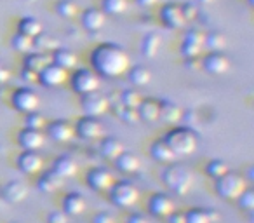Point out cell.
<instances>
[{
  "label": "cell",
  "mask_w": 254,
  "mask_h": 223,
  "mask_svg": "<svg viewBox=\"0 0 254 223\" xmlns=\"http://www.w3.org/2000/svg\"><path fill=\"white\" fill-rule=\"evenodd\" d=\"M92 67L105 77H119L129 68V56L115 44H101L92 53Z\"/></svg>",
  "instance_id": "6da1fadb"
},
{
  "label": "cell",
  "mask_w": 254,
  "mask_h": 223,
  "mask_svg": "<svg viewBox=\"0 0 254 223\" xmlns=\"http://www.w3.org/2000/svg\"><path fill=\"white\" fill-rule=\"evenodd\" d=\"M164 142L176 155H188L197 149V136L187 128H176L166 136Z\"/></svg>",
  "instance_id": "7a4b0ae2"
},
{
  "label": "cell",
  "mask_w": 254,
  "mask_h": 223,
  "mask_svg": "<svg viewBox=\"0 0 254 223\" xmlns=\"http://www.w3.org/2000/svg\"><path fill=\"white\" fill-rule=\"evenodd\" d=\"M164 181L166 185L176 194H187L191 188V183H193V176L188 169H185L183 166H174L169 167V169L164 173Z\"/></svg>",
  "instance_id": "3957f363"
},
{
  "label": "cell",
  "mask_w": 254,
  "mask_h": 223,
  "mask_svg": "<svg viewBox=\"0 0 254 223\" xmlns=\"http://www.w3.org/2000/svg\"><path fill=\"white\" fill-rule=\"evenodd\" d=\"M216 190L221 197L225 199H239L240 194L246 190V180L240 174L235 173H225L218 178Z\"/></svg>",
  "instance_id": "277c9868"
},
{
  "label": "cell",
  "mask_w": 254,
  "mask_h": 223,
  "mask_svg": "<svg viewBox=\"0 0 254 223\" xmlns=\"http://www.w3.org/2000/svg\"><path fill=\"white\" fill-rule=\"evenodd\" d=\"M112 201L120 208H129L138 201V190L129 181H120L113 187L112 190Z\"/></svg>",
  "instance_id": "5b68a950"
},
{
  "label": "cell",
  "mask_w": 254,
  "mask_h": 223,
  "mask_svg": "<svg viewBox=\"0 0 254 223\" xmlns=\"http://www.w3.org/2000/svg\"><path fill=\"white\" fill-rule=\"evenodd\" d=\"M71 85L80 94H87V92H92L98 89L99 78L92 70H78L75 72L73 78H71Z\"/></svg>",
  "instance_id": "8992f818"
},
{
  "label": "cell",
  "mask_w": 254,
  "mask_h": 223,
  "mask_svg": "<svg viewBox=\"0 0 254 223\" xmlns=\"http://www.w3.org/2000/svg\"><path fill=\"white\" fill-rule=\"evenodd\" d=\"M82 108H84L85 114L91 115V117H98V115H101L106 112V108H108V101H106L105 96H101L96 91H92V92L84 94V98H82Z\"/></svg>",
  "instance_id": "52a82bcc"
},
{
  "label": "cell",
  "mask_w": 254,
  "mask_h": 223,
  "mask_svg": "<svg viewBox=\"0 0 254 223\" xmlns=\"http://www.w3.org/2000/svg\"><path fill=\"white\" fill-rule=\"evenodd\" d=\"M160 16H162L164 25L169 26V28H183L185 21H187L183 5L180 4H166L160 11Z\"/></svg>",
  "instance_id": "ba28073f"
},
{
  "label": "cell",
  "mask_w": 254,
  "mask_h": 223,
  "mask_svg": "<svg viewBox=\"0 0 254 223\" xmlns=\"http://www.w3.org/2000/svg\"><path fill=\"white\" fill-rule=\"evenodd\" d=\"M12 103L19 112H35L37 106H39V96L32 91V89H18L12 96Z\"/></svg>",
  "instance_id": "9c48e42d"
},
{
  "label": "cell",
  "mask_w": 254,
  "mask_h": 223,
  "mask_svg": "<svg viewBox=\"0 0 254 223\" xmlns=\"http://www.w3.org/2000/svg\"><path fill=\"white\" fill-rule=\"evenodd\" d=\"M39 80L42 82L44 85H47V87H58V85H61L66 80V70L51 61V63L39 74Z\"/></svg>",
  "instance_id": "30bf717a"
},
{
  "label": "cell",
  "mask_w": 254,
  "mask_h": 223,
  "mask_svg": "<svg viewBox=\"0 0 254 223\" xmlns=\"http://www.w3.org/2000/svg\"><path fill=\"white\" fill-rule=\"evenodd\" d=\"M103 133L101 122L96 117H91V115H85L80 121L77 122V135L82 136L85 140H96L99 138Z\"/></svg>",
  "instance_id": "8fae6325"
},
{
  "label": "cell",
  "mask_w": 254,
  "mask_h": 223,
  "mask_svg": "<svg viewBox=\"0 0 254 223\" xmlns=\"http://www.w3.org/2000/svg\"><path fill=\"white\" fill-rule=\"evenodd\" d=\"M204 67L209 74L221 75V74H225V72H228L230 61H228V58L221 53V51H212L209 56H205Z\"/></svg>",
  "instance_id": "7c38bea8"
},
{
  "label": "cell",
  "mask_w": 254,
  "mask_h": 223,
  "mask_svg": "<svg viewBox=\"0 0 254 223\" xmlns=\"http://www.w3.org/2000/svg\"><path fill=\"white\" fill-rule=\"evenodd\" d=\"M204 39L205 37L202 35L200 32L197 30H191V32L187 33L183 40V46H181V51H183L185 56L188 58H197L198 53H200L202 46H204Z\"/></svg>",
  "instance_id": "4fadbf2b"
},
{
  "label": "cell",
  "mask_w": 254,
  "mask_h": 223,
  "mask_svg": "<svg viewBox=\"0 0 254 223\" xmlns=\"http://www.w3.org/2000/svg\"><path fill=\"white\" fill-rule=\"evenodd\" d=\"M87 183L91 188H94V190L101 192V190H106V188H110L113 185V176L110 171L103 169V167H96V169H92L91 173H89L87 176Z\"/></svg>",
  "instance_id": "5bb4252c"
},
{
  "label": "cell",
  "mask_w": 254,
  "mask_h": 223,
  "mask_svg": "<svg viewBox=\"0 0 254 223\" xmlns=\"http://www.w3.org/2000/svg\"><path fill=\"white\" fill-rule=\"evenodd\" d=\"M82 23L87 30L91 32H98L105 26L106 23V14L101 11V9H87V11L82 14Z\"/></svg>",
  "instance_id": "9a60e30c"
},
{
  "label": "cell",
  "mask_w": 254,
  "mask_h": 223,
  "mask_svg": "<svg viewBox=\"0 0 254 223\" xmlns=\"http://www.w3.org/2000/svg\"><path fill=\"white\" fill-rule=\"evenodd\" d=\"M19 143L26 150H37L44 145V135L39 129L26 128L25 131L19 133Z\"/></svg>",
  "instance_id": "2e32d148"
},
{
  "label": "cell",
  "mask_w": 254,
  "mask_h": 223,
  "mask_svg": "<svg viewBox=\"0 0 254 223\" xmlns=\"http://www.w3.org/2000/svg\"><path fill=\"white\" fill-rule=\"evenodd\" d=\"M18 166L23 173L35 174L37 171H40V167H42V159H40V155H37L33 150H26L18 159Z\"/></svg>",
  "instance_id": "e0dca14e"
},
{
  "label": "cell",
  "mask_w": 254,
  "mask_h": 223,
  "mask_svg": "<svg viewBox=\"0 0 254 223\" xmlns=\"http://www.w3.org/2000/svg\"><path fill=\"white\" fill-rule=\"evenodd\" d=\"M47 133L53 140L56 142H68L73 136V128H71L70 122L66 121H56L47 128Z\"/></svg>",
  "instance_id": "ac0fdd59"
},
{
  "label": "cell",
  "mask_w": 254,
  "mask_h": 223,
  "mask_svg": "<svg viewBox=\"0 0 254 223\" xmlns=\"http://www.w3.org/2000/svg\"><path fill=\"white\" fill-rule=\"evenodd\" d=\"M150 209H152L153 215L157 216H169L174 211V204L167 195L164 194H157L152 197L150 201Z\"/></svg>",
  "instance_id": "d6986e66"
},
{
  "label": "cell",
  "mask_w": 254,
  "mask_h": 223,
  "mask_svg": "<svg viewBox=\"0 0 254 223\" xmlns=\"http://www.w3.org/2000/svg\"><path fill=\"white\" fill-rule=\"evenodd\" d=\"M159 101L155 99H141L138 105V117H141L145 122H153L159 119Z\"/></svg>",
  "instance_id": "ffe728a7"
},
{
  "label": "cell",
  "mask_w": 254,
  "mask_h": 223,
  "mask_svg": "<svg viewBox=\"0 0 254 223\" xmlns=\"http://www.w3.org/2000/svg\"><path fill=\"white\" fill-rule=\"evenodd\" d=\"M159 117L162 119L167 124H176L181 117H183V112H181L180 106H176L174 103H160L159 105Z\"/></svg>",
  "instance_id": "44dd1931"
},
{
  "label": "cell",
  "mask_w": 254,
  "mask_h": 223,
  "mask_svg": "<svg viewBox=\"0 0 254 223\" xmlns=\"http://www.w3.org/2000/svg\"><path fill=\"white\" fill-rule=\"evenodd\" d=\"M4 199L9 202H21L23 199L26 197V194H28V190H26V187L21 183V181H11V183H7L4 187Z\"/></svg>",
  "instance_id": "7402d4cb"
},
{
  "label": "cell",
  "mask_w": 254,
  "mask_h": 223,
  "mask_svg": "<svg viewBox=\"0 0 254 223\" xmlns=\"http://www.w3.org/2000/svg\"><path fill=\"white\" fill-rule=\"evenodd\" d=\"M61 185H63V178H61L58 173H54V171L44 174L39 181V188L42 192H46V194H53V192H56Z\"/></svg>",
  "instance_id": "603a6c76"
},
{
  "label": "cell",
  "mask_w": 254,
  "mask_h": 223,
  "mask_svg": "<svg viewBox=\"0 0 254 223\" xmlns=\"http://www.w3.org/2000/svg\"><path fill=\"white\" fill-rule=\"evenodd\" d=\"M54 173H58L61 178H70L77 173V162L71 157H60L54 162Z\"/></svg>",
  "instance_id": "cb8c5ba5"
},
{
  "label": "cell",
  "mask_w": 254,
  "mask_h": 223,
  "mask_svg": "<svg viewBox=\"0 0 254 223\" xmlns=\"http://www.w3.org/2000/svg\"><path fill=\"white\" fill-rule=\"evenodd\" d=\"M63 208H64V213H66V215H73V216L80 215L85 208V201L80 194H68L66 199H64Z\"/></svg>",
  "instance_id": "d4e9b609"
},
{
  "label": "cell",
  "mask_w": 254,
  "mask_h": 223,
  "mask_svg": "<svg viewBox=\"0 0 254 223\" xmlns=\"http://www.w3.org/2000/svg\"><path fill=\"white\" fill-rule=\"evenodd\" d=\"M115 160H117V167H119L120 171H124V173H134L139 167V159L134 153L122 152Z\"/></svg>",
  "instance_id": "484cf974"
},
{
  "label": "cell",
  "mask_w": 254,
  "mask_h": 223,
  "mask_svg": "<svg viewBox=\"0 0 254 223\" xmlns=\"http://www.w3.org/2000/svg\"><path fill=\"white\" fill-rule=\"evenodd\" d=\"M122 152H124L122 143H120L117 138H106L101 142V153H103V157H106V159L115 160Z\"/></svg>",
  "instance_id": "4316f807"
},
{
  "label": "cell",
  "mask_w": 254,
  "mask_h": 223,
  "mask_svg": "<svg viewBox=\"0 0 254 223\" xmlns=\"http://www.w3.org/2000/svg\"><path fill=\"white\" fill-rule=\"evenodd\" d=\"M218 215L209 209H191L187 215V223H214Z\"/></svg>",
  "instance_id": "83f0119b"
},
{
  "label": "cell",
  "mask_w": 254,
  "mask_h": 223,
  "mask_svg": "<svg viewBox=\"0 0 254 223\" xmlns=\"http://www.w3.org/2000/svg\"><path fill=\"white\" fill-rule=\"evenodd\" d=\"M19 33L35 39V37H39L40 33H42V25H40V21L35 18H23L21 21H19Z\"/></svg>",
  "instance_id": "f1b7e54d"
},
{
  "label": "cell",
  "mask_w": 254,
  "mask_h": 223,
  "mask_svg": "<svg viewBox=\"0 0 254 223\" xmlns=\"http://www.w3.org/2000/svg\"><path fill=\"white\" fill-rule=\"evenodd\" d=\"M53 63H56L58 67L64 68V70H70V68H73L77 65V56L68 49H60L54 53Z\"/></svg>",
  "instance_id": "f546056e"
},
{
  "label": "cell",
  "mask_w": 254,
  "mask_h": 223,
  "mask_svg": "<svg viewBox=\"0 0 254 223\" xmlns=\"http://www.w3.org/2000/svg\"><path fill=\"white\" fill-rule=\"evenodd\" d=\"M51 61L53 60L49 56H44V54H28L25 60V68L35 72V74H40Z\"/></svg>",
  "instance_id": "4dcf8cb0"
},
{
  "label": "cell",
  "mask_w": 254,
  "mask_h": 223,
  "mask_svg": "<svg viewBox=\"0 0 254 223\" xmlns=\"http://www.w3.org/2000/svg\"><path fill=\"white\" fill-rule=\"evenodd\" d=\"M160 44H162V39H160L157 33H150V35H146L145 39H143V42H141L143 54H145V56H148V58H153L157 53H159Z\"/></svg>",
  "instance_id": "1f68e13d"
},
{
  "label": "cell",
  "mask_w": 254,
  "mask_h": 223,
  "mask_svg": "<svg viewBox=\"0 0 254 223\" xmlns=\"http://www.w3.org/2000/svg\"><path fill=\"white\" fill-rule=\"evenodd\" d=\"M152 155L155 157L157 160H160V162H171V160L176 157V153L169 149V145H167L166 142H157V143H153V147H152Z\"/></svg>",
  "instance_id": "d6a6232c"
},
{
  "label": "cell",
  "mask_w": 254,
  "mask_h": 223,
  "mask_svg": "<svg viewBox=\"0 0 254 223\" xmlns=\"http://www.w3.org/2000/svg\"><path fill=\"white\" fill-rule=\"evenodd\" d=\"M129 78H131V82L136 85H146L152 80V74H150V70L145 67H134L129 72Z\"/></svg>",
  "instance_id": "836d02e7"
},
{
  "label": "cell",
  "mask_w": 254,
  "mask_h": 223,
  "mask_svg": "<svg viewBox=\"0 0 254 223\" xmlns=\"http://www.w3.org/2000/svg\"><path fill=\"white\" fill-rule=\"evenodd\" d=\"M127 11V0H103V12L105 14H124Z\"/></svg>",
  "instance_id": "e575fe53"
},
{
  "label": "cell",
  "mask_w": 254,
  "mask_h": 223,
  "mask_svg": "<svg viewBox=\"0 0 254 223\" xmlns=\"http://www.w3.org/2000/svg\"><path fill=\"white\" fill-rule=\"evenodd\" d=\"M141 99V94L134 89H127L122 92V106H126V108H138Z\"/></svg>",
  "instance_id": "d590c367"
},
{
  "label": "cell",
  "mask_w": 254,
  "mask_h": 223,
  "mask_svg": "<svg viewBox=\"0 0 254 223\" xmlns=\"http://www.w3.org/2000/svg\"><path fill=\"white\" fill-rule=\"evenodd\" d=\"M56 9L63 18H73V16H77V12H78L77 5H75L71 0H60Z\"/></svg>",
  "instance_id": "8d00e7d4"
},
{
  "label": "cell",
  "mask_w": 254,
  "mask_h": 223,
  "mask_svg": "<svg viewBox=\"0 0 254 223\" xmlns=\"http://www.w3.org/2000/svg\"><path fill=\"white\" fill-rule=\"evenodd\" d=\"M12 46H14V49L19 51V53H30L33 47V39L32 37H26V35H23V33H19V35L14 37Z\"/></svg>",
  "instance_id": "74e56055"
},
{
  "label": "cell",
  "mask_w": 254,
  "mask_h": 223,
  "mask_svg": "<svg viewBox=\"0 0 254 223\" xmlns=\"http://www.w3.org/2000/svg\"><path fill=\"white\" fill-rule=\"evenodd\" d=\"M204 42L207 44L212 51H221V49H225V46H226V39L218 32L211 33L207 39H204Z\"/></svg>",
  "instance_id": "f35d334b"
},
{
  "label": "cell",
  "mask_w": 254,
  "mask_h": 223,
  "mask_svg": "<svg viewBox=\"0 0 254 223\" xmlns=\"http://www.w3.org/2000/svg\"><path fill=\"white\" fill-rule=\"evenodd\" d=\"M207 173H209V176H212V178H219L225 173H228V166H226V162H223V160H212V162L207 164Z\"/></svg>",
  "instance_id": "ab89813d"
},
{
  "label": "cell",
  "mask_w": 254,
  "mask_h": 223,
  "mask_svg": "<svg viewBox=\"0 0 254 223\" xmlns=\"http://www.w3.org/2000/svg\"><path fill=\"white\" fill-rule=\"evenodd\" d=\"M26 126L32 129H42L44 126H46V121H44V117L40 114H35V112H30L28 114V119H26Z\"/></svg>",
  "instance_id": "60d3db41"
},
{
  "label": "cell",
  "mask_w": 254,
  "mask_h": 223,
  "mask_svg": "<svg viewBox=\"0 0 254 223\" xmlns=\"http://www.w3.org/2000/svg\"><path fill=\"white\" fill-rule=\"evenodd\" d=\"M239 202L240 208L246 209V211H251V209H254V194L249 190H244L239 197Z\"/></svg>",
  "instance_id": "b9f144b4"
},
{
  "label": "cell",
  "mask_w": 254,
  "mask_h": 223,
  "mask_svg": "<svg viewBox=\"0 0 254 223\" xmlns=\"http://www.w3.org/2000/svg\"><path fill=\"white\" fill-rule=\"evenodd\" d=\"M49 223H68V215L64 211H54L47 218Z\"/></svg>",
  "instance_id": "7bdbcfd3"
},
{
  "label": "cell",
  "mask_w": 254,
  "mask_h": 223,
  "mask_svg": "<svg viewBox=\"0 0 254 223\" xmlns=\"http://www.w3.org/2000/svg\"><path fill=\"white\" fill-rule=\"evenodd\" d=\"M94 223H115V218L108 213H99L94 218Z\"/></svg>",
  "instance_id": "ee69618b"
},
{
  "label": "cell",
  "mask_w": 254,
  "mask_h": 223,
  "mask_svg": "<svg viewBox=\"0 0 254 223\" xmlns=\"http://www.w3.org/2000/svg\"><path fill=\"white\" fill-rule=\"evenodd\" d=\"M171 223H187V215L185 213H171Z\"/></svg>",
  "instance_id": "f6af8a7d"
},
{
  "label": "cell",
  "mask_w": 254,
  "mask_h": 223,
  "mask_svg": "<svg viewBox=\"0 0 254 223\" xmlns=\"http://www.w3.org/2000/svg\"><path fill=\"white\" fill-rule=\"evenodd\" d=\"M23 77H25V80H28V82L39 80V74H35V72L28 70V68H25V72H23Z\"/></svg>",
  "instance_id": "bcb514c9"
},
{
  "label": "cell",
  "mask_w": 254,
  "mask_h": 223,
  "mask_svg": "<svg viewBox=\"0 0 254 223\" xmlns=\"http://www.w3.org/2000/svg\"><path fill=\"white\" fill-rule=\"evenodd\" d=\"M7 78H9V70H7V67L0 61V84H2V82H5Z\"/></svg>",
  "instance_id": "7dc6e473"
},
{
  "label": "cell",
  "mask_w": 254,
  "mask_h": 223,
  "mask_svg": "<svg viewBox=\"0 0 254 223\" xmlns=\"http://www.w3.org/2000/svg\"><path fill=\"white\" fill-rule=\"evenodd\" d=\"M129 223H148V220L143 215H132L131 218H129Z\"/></svg>",
  "instance_id": "c3c4849f"
},
{
  "label": "cell",
  "mask_w": 254,
  "mask_h": 223,
  "mask_svg": "<svg viewBox=\"0 0 254 223\" xmlns=\"http://www.w3.org/2000/svg\"><path fill=\"white\" fill-rule=\"evenodd\" d=\"M138 2H139L141 5H153V4L157 2V0H138Z\"/></svg>",
  "instance_id": "681fc988"
},
{
  "label": "cell",
  "mask_w": 254,
  "mask_h": 223,
  "mask_svg": "<svg viewBox=\"0 0 254 223\" xmlns=\"http://www.w3.org/2000/svg\"><path fill=\"white\" fill-rule=\"evenodd\" d=\"M198 2H202V4H212L214 0H198Z\"/></svg>",
  "instance_id": "f907efd6"
},
{
  "label": "cell",
  "mask_w": 254,
  "mask_h": 223,
  "mask_svg": "<svg viewBox=\"0 0 254 223\" xmlns=\"http://www.w3.org/2000/svg\"><path fill=\"white\" fill-rule=\"evenodd\" d=\"M249 2H251V4H253V0H249Z\"/></svg>",
  "instance_id": "816d5d0a"
}]
</instances>
